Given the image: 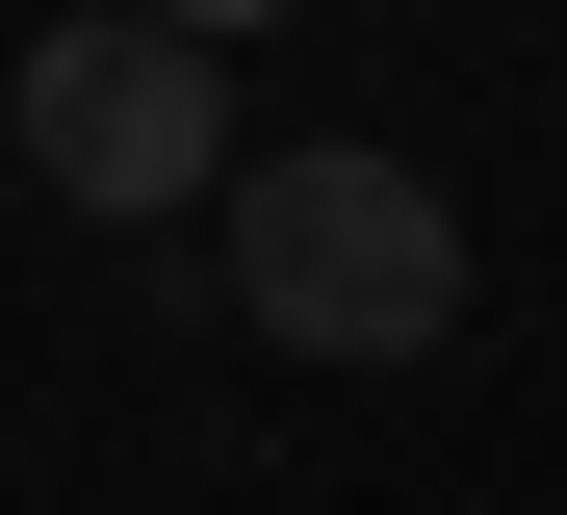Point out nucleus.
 Listing matches in <instances>:
<instances>
[{"mask_svg": "<svg viewBox=\"0 0 567 515\" xmlns=\"http://www.w3.org/2000/svg\"><path fill=\"white\" fill-rule=\"evenodd\" d=\"M233 309H258L284 361H439V336H464V206H439L413 155L310 130V155L233 181Z\"/></svg>", "mask_w": 567, "mask_h": 515, "instance_id": "nucleus-1", "label": "nucleus"}, {"mask_svg": "<svg viewBox=\"0 0 567 515\" xmlns=\"http://www.w3.org/2000/svg\"><path fill=\"white\" fill-rule=\"evenodd\" d=\"M0 130L78 233H155V206H233V52L207 27H52L0 78Z\"/></svg>", "mask_w": 567, "mask_h": 515, "instance_id": "nucleus-2", "label": "nucleus"}]
</instances>
